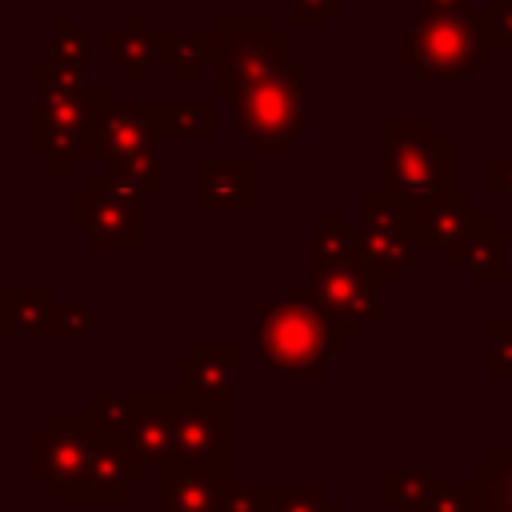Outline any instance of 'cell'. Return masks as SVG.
I'll return each instance as SVG.
<instances>
[{"label":"cell","mask_w":512,"mask_h":512,"mask_svg":"<svg viewBox=\"0 0 512 512\" xmlns=\"http://www.w3.org/2000/svg\"><path fill=\"white\" fill-rule=\"evenodd\" d=\"M36 116H32V152L48 160L56 176L72 172L76 160L96 152V124L108 108V84L88 72L60 68L52 60L32 68Z\"/></svg>","instance_id":"obj_1"},{"label":"cell","mask_w":512,"mask_h":512,"mask_svg":"<svg viewBox=\"0 0 512 512\" xmlns=\"http://www.w3.org/2000/svg\"><path fill=\"white\" fill-rule=\"evenodd\" d=\"M344 332L316 304L308 280L288 284L284 300H260L252 308V352L280 376H320L344 356Z\"/></svg>","instance_id":"obj_2"},{"label":"cell","mask_w":512,"mask_h":512,"mask_svg":"<svg viewBox=\"0 0 512 512\" xmlns=\"http://www.w3.org/2000/svg\"><path fill=\"white\" fill-rule=\"evenodd\" d=\"M196 36L208 56L216 104H232L248 84L292 64V28L272 24L264 8H220Z\"/></svg>","instance_id":"obj_3"},{"label":"cell","mask_w":512,"mask_h":512,"mask_svg":"<svg viewBox=\"0 0 512 512\" xmlns=\"http://www.w3.org/2000/svg\"><path fill=\"white\" fill-rule=\"evenodd\" d=\"M376 132L384 144L376 192L388 196L408 220H416L428 200L456 192V144L440 136L432 120H380Z\"/></svg>","instance_id":"obj_4"},{"label":"cell","mask_w":512,"mask_h":512,"mask_svg":"<svg viewBox=\"0 0 512 512\" xmlns=\"http://www.w3.org/2000/svg\"><path fill=\"white\" fill-rule=\"evenodd\" d=\"M496 40L488 8H420L416 24L404 28L396 64L416 76V84H452L488 64Z\"/></svg>","instance_id":"obj_5"},{"label":"cell","mask_w":512,"mask_h":512,"mask_svg":"<svg viewBox=\"0 0 512 512\" xmlns=\"http://www.w3.org/2000/svg\"><path fill=\"white\" fill-rule=\"evenodd\" d=\"M232 116L256 156H288L308 128V68L288 64L284 72L248 84L232 100Z\"/></svg>","instance_id":"obj_6"},{"label":"cell","mask_w":512,"mask_h":512,"mask_svg":"<svg viewBox=\"0 0 512 512\" xmlns=\"http://www.w3.org/2000/svg\"><path fill=\"white\" fill-rule=\"evenodd\" d=\"M68 224L104 252H136L144 244V188L128 176L100 168L88 176L84 192L68 200Z\"/></svg>","instance_id":"obj_7"},{"label":"cell","mask_w":512,"mask_h":512,"mask_svg":"<svg viewBox=\"0 0 512 512\" xmlns=\"http://www.w3.org/2000/svg\"><path fill=\"white\" fill-rule=\"evenodd\" d=\"M96 432H100V420L88 408L52 412V420L32 432V480L44 484L56 504H76Z\"/></svg>","instance_id":"obj_8"},{"label":"cell","mask_w":512,"mask_h":512,"mask_svg":"<svg viewBox=\"0 0 512 512\" xmlns=\"http://www.w3.org/2000/svg\"><path fill=\"white\" fill-rule=\"evenodd\" d=\"M352 244H356V256L364 260V268L384 288L396 284L400 272H408L420 252L412 220L380 192L360 196V224H352Z\"/></svg>","instance_id":"obj_9"},{"label":"cell","mask_w":512,"mask_h":512,"mask_svg":"<svg viewBox=\"0 0 512 512\" xmlns=\"http://www.w3.org/2000/svg\"><path fill=\"white\" fill-rule=\"evenodd\" d=\"M176 460H192V464L216 468L220 476L236 480V404L232 400L180 396Z\"/></svg>","instance_id":"obj_10"},{"label":"cell","mask_w":512,"mask_h":512,"mask_svg":"<svg viewBox=\"0 0 512 512\" xmlns=\"http://www.w3.org/2000/svg\"><path fill=\"white\" fill-rule=\"evenodd\" d=\"M308 288L316 304L332 316V324L344 332V340H360L372 320H380V280L364 268V260L352 252L320 272L308 276Z\"/></svg>","instance_id":"obj_11"},{"label":"cell","mask_w":512,"mask_h":512,"mask_svg":"<svg viewBox=\"0 0 512 512\" xmlns=\"http://www.w3.org/2000/svg\"><path fill=\"white\" fill-rule=\"evenodd\" d=\"M140 480H144V464L132 456L124 436H116L100 424L96 444H92L88 464H84V476H80L76 504H120Z\"/></svg>","instance_id":"obj_12"},{"label":"cell","mask_w":512,"mask_h":512,"mask_svg":"<svg viewBox=\"0 0 512 512\" xmlns=\"http://www.w3.org/2000/svg\"><path fill=\"white\" fill-rule=\"evenodd\" d=\"M164 148L160 120H156V100H108L100 124H96V160L112 164L136 152Z\"/></svg>","instance_id":"obj_13"},{"label":"cell","mask_w":512,"mask_h":512,"mask_svg":"<svg viewBox=\"0 0 512 512\" xmlns=\"http://www.w3.org/2000/svg\"><path fill=\"white\" fill-rule=\"evenodd\" d=\"M176 392H136V412L124 432V444L144 468H164L176 460Z\"/></svg>","instance_id":"obj_14"},{"label":"cell","mask_w":512,"mask_h":512,"mask_svg":"<svg viewBox=\"0 0 512 512\" xmlns=\"http://www.w3.org/2000/svg\"><path fill=\"white\" fill-rule=\"evenodd\" d=\"M176 392L204 400L236 396V344L228 336H200L176 364Z\"/></svg>","instance_id":"obj_15"},{"label":"cell","mask_w":512,"mask_h":512,"mask_svg":"<svg viewBox=\"0 0 512 512\" xmlns=\"http://www.w3.org/2000/svg\"><path fill=\"white\" fill-rule=\"evenodd\" d=\"M256 204L252 156H200L196 160V208L200 212H248Z\"/></svg>","instance_id":"obj_16"},{"label":"cell","mask_w":512,"mask_h":512,"mask_svg":"<svg viewBox=\"0 0 512 512\" xmlns=\"http://www.w3.org/2000/svg\"><path fill=\"white\" fill-rule=\"evenodd\" d=\"M484 224H492V216L484 208H476L468 192H448V196L428 200L416 212L412 232H416L420 252H452L460 240H468Z\"/></svg>","instance_id":"obj_17"},{"label":"cell","mask_w":512,"mask_h":512,"mask_svg":"<svg viewBox=\"0 0 512 512\" xmlns=\"http://www.w3.org/2000/svg\"><path fill=\"white\" fill-rule=\"evenodd\" d=\"M228 476L216 468L172 460L160 468V512H224Z\"/></svg>","instance_id":"obj_18"},{"label":"cell","mask_w":512,"mask_h":512,"mask_svg":"<svg viewBox=\"0 0 512 512\" xmlns=\"http://www.w3.org/2000/svg\"><path fill=\"white\" fill-rule=\"evenodd\" d=\"M104 60L124 76V84H144V76L160 64V40H156V28L144 24V12L140 8H128L124 12V24L108 28L104 32Z\"/></svg>","instance_id":"obj_19"},{"label":"cell","mask_w":512,"mask_h":512,"mask_svg":"<svg viewBox=\"0 0 512 512\" xmlns=\"http://www.w3.org/2000/svg\"><path fill=\"white\" fill-rule=\"evenodd\" d=\"M52 284H4V340H52Z\"/></svg>","instance_id":"obj_20"},{"label":"cell","mask_w":512,"mask_h":512,"mask_svg":"<svg viewBox=\"0 0 512 512\" xmlns=\"http://www.w3.org/2000/svg\"><path fill=\"white\" fill-rule=\"evenodd\" d=\"M452 264L476 288H500L508 280V232L496 224L476 228L468 240H460L452 248Z\"/></svg>","instance_id":"obj_21"},{"label":"cell","mask_w":512,"mask_h":512,"mask_svg":"<svg viewBox=\"0 0 512 512\" xmlns=\"http://www.w3.org/2000/svg\"><path fill=\"white\" fill-rule=\"evenodd\" d=\"M436 488L440 480L432 464H384L376 472V496L392 512H424Z\"/></svg>","instance_id":"obj_22"},{"label":"cell","mask_w":512,"mask_h":512,"mask_svg":"<svg viewBox=\"0 0 512 512\" xmlns=\"http://www.w3.org/2000/svg\"><path fill=\"white\" fill-rule=\"evenodd\" d=\"M156 120L164 140H212L216 100H156Z\"/></svg>","instance_id":"obj_23"},{"label":"cell","mask_w":512,"mask_h":512,"mask_svg":"<svg viewBox=\"0 0 512 512\" xmlns=\"http://www.w3.org/2000/svg\"><path fill=\"white\" fill-rule=\"evenodd\" d=\"M476 512H512V456L504 448H492L488 460H480L468 472Z\"/></svg>","instance_id":"obj_24"},{"label":"cell","mask_w":512,"mask_h":512,"mask_svg":"<svg viewBox=\"0 0 512 512\" xmlns=\"http://www.w3.org/2000/svg\"><path fill=\"white\" fill-rule=\"evenodd\" d=\"M160 40V68H172L180 88H192L204 72H208V56L196 32H180V28H156Z\"/></svg>","instance_id":"obj_25"},{"label":"cell","mask_w":512,"mask_h":512,"mask_svg":"<svg viewBox=\"0 0 512 512\" xmlns=\"http://www.w3.org/2000/svg\"><path fill=\"white\" fill-rule=\"evenodd\" d=\"M352 252H356V244H352V224L344 220L340 208H328L324 220L316 224L312 240H308V252H304L308 276L320 272V268H328V264H336V260H344V256H352Z\"/></svg>","instance_id":"obj_26"},{"label":"cell","mask_w":512,"mask_h":512,"mask_svg":"<svg viewBox=\"0 0 512 512\" xmlns=\"http://www.w3.org/2000/svg\"><path fill=\"white\" fill-rule=\"evenodd\" d=\"M48 60L60 64V68H72V72H88V64H92V36L72 24L68 8H56V12H52Z\"/></svg>","instance_id":"obj_27"},{"label":"cell","mask_w":512,"mask_h":512,"mask_svg":"<svg viewBox=\"0 0 512 512\" xmlns=\"http://www.w3.org/2000/svg\"><path fill=\"white\" fill-rule=\"evenodd\" d=\"M280 512H344L340 500L328 496L324 484H276Z\"/></svg>","instance_id":"obj_28"},{"label":"cell","mask_w":512,"mask_h":512,"mask_svg":"<svg viewBox=\"0 0 512 512\" xmlns=\"http://www.w3.org/2000/svg\"><path fill=\"white\" fill-rule=\"evenodd\" d=\"M88 412L116 436L128 432L132 412H136V392H92L88 396Z\"/></svg>","instance_id":"obj_29"},{"label":"cell","mask_w":512,"mask_h":512,"mask_svg":"<svg viewBox=\"0 0 512 512\" xmlns=\"http://www.w3.org/2000/svg\"><path fill=\"white\" fill-rule=\"evenodd\" d=\"M224 512H280L276 508V484H240V480H228V488H224Z\"/></svg>","instance_id":"obj_30"},{"label":"cell","mask_w":512,"mask_h":512,"mask_svg":"<svg viewBox=\"0 0 512 512\" xmlns=\"http://www.w3.org/2000/svg\"><path fill=\"white\" fill-rule=\"evenodd\" d=\"M92 332V308L84 300H60L52 308V340H84Z\"/></svg>","instance_id":"obj_31"},{"label":"cell","mask_w":512,"mask_h":512,"mask_svg":"<svg viewBox=\"0 0 512 512\" xmlns=\"http://www.w3.org/2000/svg\"><path fill=\"white\" fill-rule=\"evenodd\" d=\"M344 8V0H292L288 12V28L292 32H316L328 24V16H336Z\"/></svg>","instance_id":"obj_32"},{"label":"cell","mask_w":512,"mask_h":512,"mask_svg":"<svg viewBox=\"0 0 512 512\" xmlns=\"http://www.w3.org/2000/svg\"><path fill=\"white\" fill-rule=\"evenodd\" d=\"M488 372L492 376H512V320H492L488 324Z\"/></svg>","instance_id":"obj_33"},{"label":"cell","mask_w":512,"mask_h":512,"mask_svg":"<svg viewBox=\"0 0 512 512\" xmlns=\"http://www.w3.org/2000/svg\"><path fill=\"white\" fill-rule=\"evenodd\" d=\"M488 192L500 196V204L512 212V140L488 160Z\"/></svg>","instance_id":"obj_34"},{"label":"cell","mask_w":512,"mask_h":512,"mask_svg":"<svg viewBox=\"0 0 512 512\" xmlns=\"http://www.w3.org/2000/svg\"><path fill=\"white\" fill-rule=\"evenodd\" d=\"M424 512H476V500H472V484L460 480V484H440L428 500Z\"/></svg>","instance_id":"obj_35"},{"label":"cell","mask_w":512,"mask_h":512,"mask_svg":"<svg viewBox=\"0 0 512 512\" xmlns=\"http://www.w3.org/2000/svg\"><path fill=\"white\" fill-rule=\"evenodd\" d=\"M488 20H492V40L500 48H512V0H488Z\"/></svg>","instance_id":"obj_36"},{"label":"cell","mask_w":512,"mask_h":512,"mask_svg":"<svg viewBox=\"0 0 512 512\" xmlns=\"http://www.w3.org/2000/svg\"><path fill=\"white\" fill-rule=\"evenodd\" d=\"M420 8H440V12H452V8H472V0H420Z\"/></svg>","instance_id":"obj_37"},{"label":"cell","mask_w":512,"mask_h":512,"mask_svg":"<svg viewBox=\"0 0 512 512\" xmlns=\"http://www.w3.org/2000/svg\"><path fill=\"white\" fill-rule=\"evenodd\" d=\"M0 340H4V284H0Z\"/></svg>","instance_id":"obj_38"}]
</instances>
